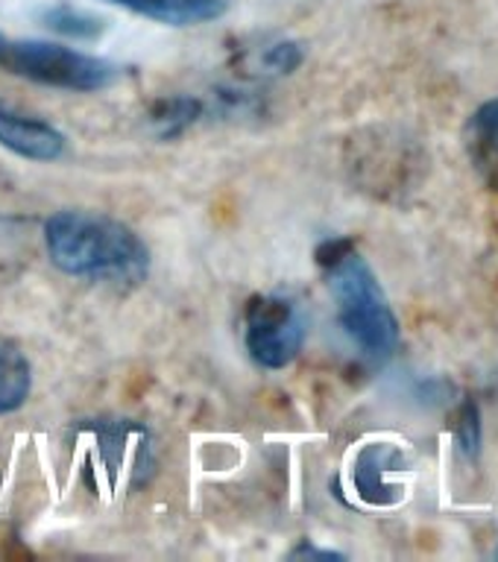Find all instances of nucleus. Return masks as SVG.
<instances>
[{
	"label": "nucleus",
	"instance_id": "obj_1",
	"mask_svg": "<svg viewBox=\"0 0 498 562\" xmlns=\"http://www.w3.org/2000/svg\"><path fill=\"white\" fill-rule=\"evenodd\" d=\"M51 261L74 279L132 288L147 279L150 249L126 223L97 211H59L44 223Z\"/></svg>",
	"mask_w": 498,
	"mask_h": 562
},
{
	"label": "nucleus",
	"instance_id": "obj_4",
	"mask_svg": "<svg viewBox=\"0 0 498 562\" xmlns=\"http://www.w3.org/2000/svg\"><path fill=\"white\" fill-rule=\"evenodd\" d=\"M244 340L250 358L264 369H285L306 346L308 319L288 296H255L246 305Z\"/></svg>",
	"mask_w": 498,
	"mask_h": 562
},
{
	"label": "nucleus",
	"instance_id": "obj_7",
	"mask_svg": "<svg viewBox=\"0 0 498 562\" xmlns=\"http://www.w3.org/2000/svg\"><path fill=\"white\" fill-rule=\"evenodd\" d=\"M469 158L484 182L498 191V100L478 105L469 121Z\"/></svg>",
	"mask_w": 498,
	"mask_h": 562
},
{
	"label": "nucleus",
	"instance_id": "obj_12",
	"mask_svg": "<svg viewBox=\"0 0 498 562\" xmlns=\"http://www.w3.org/2000/svg\"><path fill=\"white\" fill-rule=\"evenodd\" d=\"M455 439L457 448H461L466 457L478 454V446H482V413H478L475 402H466L464 407L457 411Z\"/></svg>",
	"mask_w": 498,
	"mask_h": 562
},
{
	"label": "nucleus",
	"instance_id": "obj_14",
	"mask_svg": "<svg viewBox=\"0 0 498 562\" xmlns=\"http://www.w3.org/2000/svg\"><path fill=\"white\" fill-rule=\"evenodd\" d=\"M294 560H299V557H308V560H341L343 553H334V551H320V548H311V544H302V548H297V551L290 553Z\"/></svg>",
	"mask_w": 498,
	"mask_h": 562
},
{
	"label": "nucleus",
	"instance_id": "obj_2",
	"mask_svg": "<svg viewBox=\"0 0 498 562\" xmlns=\"http://www.w3.org/2000/svg\"><path fill=\"white\" fill-rule=\"evenodd\" d=\"M317 261L323 263L343 331L350 334L361 355L376 363L394 358L399 346V323L376 272L355 252L352 240H329L320 246Z\"/></svg>",
	"mask_w": 498,
	"mask_h": 562
},
{
	"label": "nucleus",
	"instance_id": "obj_6",
	"mask_svg": "<svg viewBox=\"0 0 498 562\" xmlns=\"http://www.w3.org/2000/svg\"><path fill=\"white\" fill-rule=\"evenodd\" d=\"M0 144L30 161H56L65 153V135L42 117L0 105Z\"/></svg>",
	"mask_w": 498,
	"mask_h": 562
},
{
	"label": "nucleus",
	"instance_id": "obj_5",
	"mask_svg": "<svg viewBox=\"0 0 498 562\" xmlns=\"http://www.w3.org/2000/svg\"><path fill=\"white\" fill-rule=\"evenodd\" d=\"M408 460H405L402 448L390 446V442H369L355 457V469H352V481L361 501H367L373 507H390L402 498V486L387 481V474L402 472Z\"/></svg>",
	"mask_w": 498,
	"mask_h": 562
},
{
	"label": "nucleus",
	"instance_id": "obj_15",
	"mask_svg": "<svg viewBox=\"0 0 498 562\" xmlns=\"http://www.w3.org/2000/svg\"><path fill=\"white\" fill-rule=\"evenodd\" d=\"M112 3H121V7H126V9H132V12H135V7H139L141 0H112Z\"/></svg>",
	"mask_w": 498,
	"mask_h": 562
},
{
	"label": "nucleus",
	"instance_id": "obj_3",
	"mask_svg": "<svg viewBox=\"0 0 498 562\" xmlns=\"http://www.w3.org/2000/svg\"><path fill=\"white\" fill-rule=\"evenodd\" d=\"M0 68L15 77L33 79L38 86L82 94L103 91L121 77L112 61L51 42H0Z\"/></svg>",
	"mask_w": 498,
	"mask_h": 562
},
{
	"label": "nucleus",
	"instance_id": "obj_13",
	"mask_svg": "<svg viewBox=\"0 0 498 562\" xmlns=\"http://www.w3.org/2000/svg\"><path fill=\"white\" fill-rule=\"evenodd\" d=\"M302 59H306V56H302V47L294 42H281L264 53V65L270 70H276V74H294V70L302 65Z\"/></svg>",
	"mask_w": 498,
	"mask_h": 562
},
{
	"label": "nucleus",
	"instance_id": "obj_10",
	"mask_svg": "<svg viewBox=\"0 0 498 562\" xmlns=\"http://www.w3.org/2000/svg\"><path fill=\"white\" fill-rule=\"evenodd\" d=\"M202 114V103L197 97H170L153 109L150 121L156 123V130L162 138H174L182 130H188L197 117Z\"/></svg>",
	"mask_w": 498,
	"mask_h": 562
},
{
	"label": "nucleus",
	"instance_id": "obj_9",
	"mask_svg": "<svg viewBox=\"0 0 498 562\" xmlns=\"http://www.w3.org/2000/svg\"><path fill=\"white\" fill-rule=\"evenodd\" d=\"M44 26H51L53 33L68 35V38H100L106 33V18L86 12V9L70 7V3H56L42 12Z\"/></svg>",
	"mask_w": 498,
	"mask_h": 562
},
{
	"label": "nucleus",
	"instance_id": "obj_11",
	"mask_svg": "<svg viewBox=\"0 0 498 562\" xmlns=\"http://www.w3.org/2000/svg\"><path fill=\"white\" fill-rule=\"evenodd\" d=\"M132 437V425L130 422H103L97 425V448H100V457H103L106 469L114 477L118 472V463L126 454V442Z\"/></svg>",
	"mask_w": 498,
	"mask_h": 562
},
{
	"label": "nucleus",
	"instance_id": "obj_16",
	"mask_svg": "<svg viewBox=\"0 0 498 562\" xmlns=\"http://www.w3.org/2000/svg\"><path fill=\"white\" fill-rule=\"evenodd\" d=\"M496 560H498V551H496Z\"/></svg>",
	"mask_w": 498,
	"mask_h": 562
},
{
	"label": "nucleus",
	"instance_id": "obj_8",
	"mask_svg": "<svg viewBox=\"0 0 498 562\" xmlns=\"http://www.w3.org/2000/svg\"><path fill=\"white\" fill-rule=\"evenodd\" d=\"M30 386H33L30 360L15 342L0 334V416L15 413L26 402Z\"/></svg>",
	"mask_w": 498,
	"mask_h": 562
}]
</instances>
